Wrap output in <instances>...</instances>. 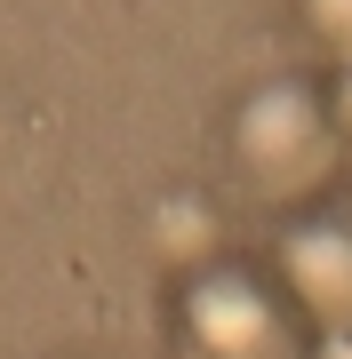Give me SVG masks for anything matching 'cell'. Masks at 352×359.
I'll return each mask as SVG.
<instances>
[]
</instances>
